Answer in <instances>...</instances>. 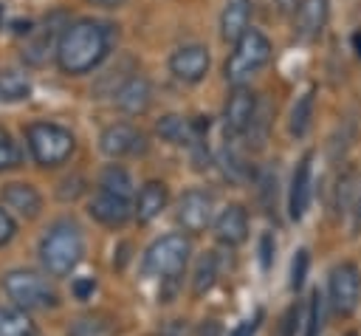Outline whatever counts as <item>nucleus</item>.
<instances>
[{
  "mask_svg": "<svg viewBox=\"0 0 361 336\" xmlns=\"http://www.w3.org/2000/svg\"><path fill=\"white\" fill-rule=\"evenodd\" d=\"M166 200H169V192L161 181H147L135 198V217L138 223H149L155 220L164 209H166Z\"/></svg>",
  "mask_w": 361,
  "mask_h": 336,
  "instance_id": "20",
  "label": "nucleus"
},
{
  "mask_svg": "<svg viewBox=\"0 0 361 336\" xmlns=\"http://www.w3.org/2000/svg\"><path fill=\"white\" fill-rule=\"evenodd\" d=\"M17 161H20V152L11 141V136L6 130H0V172L8 167H17Z\"/></svg>",
  "mask_w": 361,
  "mask_h": 336,
  "instance_id": "31",
  "label": "nucleus"
},
{
  "mask_svg": "<svg viewBox=\"0 0 361 336\" xmlns=\"http://www.w3.org/2000/svg\"><path fill=\"white\" fill-rule=\"evenodd\" d=\"M110 51V25L96 20H76L59 34L56 62L65 73L79 76L93 71Z\"/></svg>",
  "mask_w": 361,
  "mask_h": 336,
  "instance_id": "1",
  "label": "nucleus"
},
{
  "mask_svg": "<svg viewBox=\"0 0 361 336\" xmlns=\"http://www.w3.org/2000/svg\"><path fill=\"white\" fill-rule=\"evenodd\" d=\"M99 189L113 192V195H121V198H130V195H133V178L127 175L124 167L110 164V167L102 172V178H99Z\"/></svg>",
  "mask_w": 361,
  "mask_h": 336,
  "instance_id": "27",
  "label": "nucleus"
},
{
  "mask_svg": "<svg viewBox=\"0 0 361 336\" xmlns=\"http://www.w3.org/2000/svg\"><path fill=\"white\" fill-rule=\"evenodd\" d=\"M257 96L248 90V88H234V93L228 96L226 102V110H223V124H226V133L231 136H245L254 116H257Z\"/></svg>",
  "mask_w": 361,
  "mask_h": 336,
  "instance_id": "11",
  "label": "nucleus"
},
{
  "mask_svg": "<svg viewBox=\"0 0 361 336\" xmlns=\"http://www.w3.org/2000/svg\"><path fill=\"white\" fill-rule=\"evenodd\" d=\"M0 20H3V6H0Z\"/></svg>",
  "mask_w": 361,
  "mask_h": 336,
  "instance_id": "41",
  "label": "nucleus"
},
{
  "mask_svg": "<svg viewBox=\"0 0 361 336\" xmlns=\"http://www.w3.org/2000/svg\"><path fill=\"white\" fill-rule=\"evenodd\" d=\"M54 42H56V25H54V20H51V23H45V25H42V31H39L34 40H28V42H25L23 56H25L31 65H42V62L48 59V54H51ZM56 45H59V42H56Z\"/></svg>",
  "mask_w": 361,
  "mask_h": 336,
  "instance_id": "23",
  "label": "nucleus"
},
{
  "mask_svg": "<svg viewBox=\"0 0 361 336\" xmlns=\"http://www.w3.org/2000/svg\"><path fill=\"white\" fill-rule=\"evenodd\" d=\"M353 51L361 56V31H355V34H353Z\"/></svg>",
  "mask_w": 361,
  "mask_h": 336,
  "instance_id": "39",
  "label": "nucleus"
},
{
  "mask_svg": "<svg viewBox=\"0 0 361 336\" xmlns=\"http://www.w3.org/2000/svg\"><path fill=\"white\" fill-rule=\"evenodd\" d=\"M307 268H310V254H307V248H299L293 254V260H290V291L299 294V288L305 285Z\"/></svg>",
  "mask_w": 361,
  "mask_h": 336,
  "instance_id": "29",
  "label": "nucleus"
},
{
  "mask_svg": "<svg viewBox=\"0 0 361 336\" xmlns=\"http://www.w3.org/2000/svg\"><path fill=\"white\" fill-rule=\"evenodd\" d=\"M3 288L8 294V299L17 305V308H51L56 305V291L48 285L45 277L34 274V271H25V268H14L3 277Z\"/></svg>",
  "mask_w": 361,
  "mask_h": 336,
  "instance_id": "6",
  "label": "nucleus"
},
{
  "mask_svg": "<svg viewBox=\"0 0 361 336\" xmlns=\"http://www.w3.org/2000/svg\"><path fill=\"white\" fill-rule=\"evenodd\" d=\"M87 212H90V217L99 220L102 226L116 229V226H124V223L130 220L133 206H130V198H121V195H113V192L99 189V192L90 198Z\"/></svg>",
  "mask_w": 361,
  "mask_h": 336,
  "instance_id": "13",
  "label": "nucleus"
},
{
  "mask_svg": "<svg viewBox=\"0 0 361 336\" xmlns=\"http://www.w3.org/2000/svg\"><path fill=\"white\" fill-rule=\"evenodd\" d=\"M0 200H3L6 209H11V212L20 215V217H37L39 209H42L39 192H37L31 184H23V181L6 184V186L0 189Z\"/></svg>",
  "mask_w": 361,
  "mask_h": 336,
  "instance_id": "16",
  "label": "nucleus"
},
{
  "mask_svg": "<svg viewBox=\"0 0 361 336\" xmlns=\"http://www.w3.org/2000/svg\"><path fill=\"white\" fill-rule=\"evenodd\" d=\"M169 71L180 82H200L209 73V51L203 45H180L169 56Z\"/></svg>",
  "mask_w": 361,
  "mask_h": 336,
  "instance_id": "12",
  "label": "nucleus"
},
{
  "mask_svg": "<svg viewBox=\"0 0 361 336\" xmlns=\"http://www.w3.org/2000/svg\"><path fill=\"white\" fill-rule=\"evenodd\" d=\"M73 296L76 299H87L93 291H96V280L93 277H79V280H73Z\"/></svg>",
  "mask_w": 361,
  "mask_h": 336,
  "instance_id": "35",
  "label": "nucleus"
},
{
  "mask_svg": "<svg viewBox=\"0 0 361 336\" xmlns=\"http://www.w3.org/2000/svg\"><path fill=\"white\" fill-rule=\"evenodd\" d=\"M327 302L336 316H353L361 302V271L355 263L341 260L327 274Z\"/></svg>",
  "mask_w": 361,
  "mask_h": 336,
  "instance_id": "7",
  "label": "nucleus"
},
{
  "mask_svg": "<svg viewBox=\"0 0 361 336\" xmlns=\"http://www.w3.org/2000/svg\"><path fill=\"white\" fill-rule=\"evenodd\" d=\"M344 336H358V333H355V330H350V333H344Z\"/></svg>",
  "mask_w": 361,
  "mask_h": 336,
  "instance_id": "40",
  "label": "nucleus"
},
{
  "mask_svg": "<svg viewBox=\"0 0 361 336\" xmlns=\"http://www.w3.org/2000/svg\"><path fill=\"white\" fill-rule=\"evenodd\" d=\"M299 325H305V322H302V308L293 302V305L285 311V316H282V328H279V336H296Z\"/></svg>",
  "mask_w": 361,
  "mask_h": 336,
  "instance_id": "32",
  "label": "nucleus"
},
{
  "mask_svg": "<svg viewBox=\"0 0 361 336\" xmlns=\"http://www.w3.org/2000/svg\"><path fill=\"white\" fill-rule=\"evenodd\" d=\"M214 237L223 246H240L248 237V212L240 203L223 206V212L214 217Z\"/></svg>",
  "mask_w": 361,
  "mask_h": 336,
  "instance_id": "14",
  "label": "nucleus"
},
{
  "mask_svg": "<svg viewBox=\"0 0 361 336\" xmlns=\"http://www.w3.org/2000/svg\"><path fill=\"white\" fill-rule=\"evenodd\" d=\"M113 102L124 110V113H144L152 102V88L144 76L133 73L127 76L116 90H113Z\"/></svg>",
  "mask_w": 361,
  "mask_h": 336,
  "instance_id": "15",
  "label": "nucleus"
},
{
  "mask_svg": "<svg viewBox=\"0 0 361 336\" xmlns=\"http://www.w3.org/2000/svg\"><path fill=\"white\" fill-rule=\"evenodd\" d=\"M276 6H279L282 11H290V8H296L299 3H296V0H276Z\"/></svg>",
  "mask_w": 361,
  "mask_h": 336,
  "instance_id": "38",
  "label": "nucleus"
},
{
  "mask_svg": "<svg viewBox=\"0 0 361 336\" xmlns=\"http://www.w3.org/2000/svg\"><path fill=\"white\" fill-rule=\"evenodd\" d=\"M259 322H262V311H254V316H245L234 330L231 336H254L259 330Z\"/></svg>",
  "mask_w": 361,
  "mask_h": 336,
  "instance_id": "34",
  "label": "nucleus"
},
{
  "mask_svg": "<svg viewBox=\"0 0 361 336\" xmlns=\"http://www.w3.org/2000/svg\"><path fill=\"white\" fill-rule=\"evenodd\" d=\"M274 251H276V240H274L271 232H265V234L259 237V265H262V271L271 268V263H274Z\"/></svg>",
  "mask_w": 361,
  "mask_h": 336,
  "instance_id": "33",
  "label": "nucleus"
},
{
  "mask_svg": "<svg viewBox=\"0 0 361 336\" xmlns=\"http://www.w3.org/2000/svg\"><path fill=\"white\" fill-rule=\"evenodd\" d=\"M31 93V82L20 71H3L0 73V102H20Z\"/></svg>",
  "mask_w": 361,
  "mask_h": 336,
  "instance_id": "26",
  "label": "nucleus"
},
{
  "mask_svg": "<svg viewBox=\"0 0 361 336\" xmlns=\"http://www.w3.org/2000/svg\"><path fill=\"white\" fill-rule=\"evenodd\" d=\"M324 330V296L316 291H310V299L305 305V330L302 336H322Z\"/></svg>",
  "mask_w": 361,
  "mask_h": 336,
  "instance_id": "28",
  "label": "nucleus"
},
{
  "mask_svg": "<svg viewBox=\"0 0 361 336\" xmlns=\"http://www.w3.org/2000/svg\"><path fill=\"white\" fill-rule=\"evenodd\" d=\"M14 232H17V226H14L11 215H8L6 209H0V246H3V243H8V240L14 237Z\"/></svg>",
  "mask_w": 361,
  "mask_h": 336,
  "instance_id": "36",
  "label": "nucleus"
},
{
  "mask_svg": "<svg viewBox=\"0 0 361 336\" xmlns=\"http://www.w3.org/2000/svg\"><path fill=\"white\" fill-rule=\"evenodd\" d=\"M268 59H271V40L262 31L248 28L234 42V48L226 59V82L234 88H243Z\"/></svg>",
  "mask_w": 361,
  "mask_h": 336,
  "instance_id": "3",
  "label": "nucleus"
},
{
  "mask_svg": "<svg viewBox=\"0 0 361 336\" xmlns=\"http://www.w3.org/2000/svg\"><path fill=\"white\" fill-rule=\"evenodd\" d=\"M214 280H217V254H214V251H206V254L197 260V265H195L192 294H195V296L209 294L212 285H214Z\"/></svg>",
  "mask_w": 361,
  "mask_h": 336,
  "instance_id": "24",
  "label": "nucleus"
},
{
  "mask_svg": "<svg viewBox=\"0 0 361 336\" xmlns=\"http://www.w3.org/2000/svg\"><path fill=\"white\" fill-rule=\"evenodd\" d=\"M85 254L82 232L73 220H56L39 240V260L48 274L65 277L71 274Z\"/></svg>",
  "mask_w": 361,
  "mask_h": 336,
  "instance_id": "2",
  "label": "nucleus"
},
{
  "mask_svg": "<svg viewBox=\"0 0 361 336\" xmlns=\"http://www.w3.org/2000/svg\"><path fill=\"white\" fill-rule=\"evenodd\" d=\"M0 336H34V325L23 308H0Z\"/></svg>",
  "mask_w": 361,
  "mask_h": 336,
  "instance_id": "25",
  "label": "nucleus"
},
{
  "mask_svg": "<svg viewBox=\"0 0 361 336\" xmlns=\"http://www.w3.org/2000/svg\"><path fill=\"white\" fill-rule=\"evenodd\" d=\"M158 136L169 144H186V147H195L200 141L197 136V127H195V119H186V116H178V113H166L158 119L155 124Z\"/></svg>",
  "mask_w": 361,
  "mask_h": 336,
  "instance_id": "19",
  "label": "nucleus"
},
{
  "mask_svg": "<svg viewBox=\"0 0 361 336\" xmlns=\"http://www.w3.org/2000/svg\"><path fill=\"white\" fill-rule=\"evenodd\" d=\"M248 20H251V0H226L220 11V37L234 45L248 31Z\"/></svg>",
  "mask_w": 361,
  "mask_h": 336,
  "instance_id": "18",
  "label": "nucleus"
},
{
  "mask_svg": "<svg viewBox=\"0 0 361 336\" xmlns=\"http://www.w3.org/2000/svg\"><path fill=\"white\" fill-rule=\"evenodd\" d=\"M116 322L104 313H85L71 322L68 336H116Z\"/></svg>",
  "mask_w": 361,
  "mask_h": 336,
  "instance_id": "22",
  "label": "nucleus"
},
{
  "mask_svg": "<svg viewBox=\"0 0 361 336\" xmlns=\"http://www.w3.org/2000/svg\"><path fill=\"white\" fill-rule=\"evenodd\" d=\"M310 186H313V152H305L296 161V169L290 175V189H288V217L302 220L307 206H310Z\"/></svg>",
  "mask_w": 361,
  "mask_h": 336,
  "instance_id": "10",
  "label": "nucleus"
},
{
  "mask_svg": "<svg viewBox=\"0 0 361 336\" xmlns=\"http://www.w3.org/2000/svg\"><path fill=\"white\" fill-rule=\"evenodd\" d=\"M358 212H361V203H358Z\"/></svg>",
  "mask_w": 361,
  "mask_h": 336,
  "instance_id": "42",
  "label": "nucleus"
},
{
  "mask_svg": "<svg viewBox=\"0 0 361 336\" xmlns=\"http://www.w3.org/2000/svg\"><path fill=\"white\" fill-rule=\"evenodd\" d=\"M313 107H316V88H307L302 96H296V102H293V107H290V119H288V130H290V136L302 138V136L310 130Z\"/></svg>",
  "mask_w": 361,
  "mask_h": 336,
  "instance_id": "21",
  "label": "nucleus"
},
{
  "mask_svg": "<svg viewBox=\"0 0 361 336\" xmlns=\"http://www.w3.org/2000/svg\"><path fill=\"white\" fill-rule=\"evenodd\" d=\"M220 164H223V169H226V178H231V181H243V178H248V167H245V161L234 152V150H223L220 152Z\"/></svg>",
  "mask_w": 361,
  "mask_h": 336,
  "instance_id": "30",
  "label": "nucleus"
},
{
  "mask_svg": "<svg viewBox=\"0 0 361 336\" xmlns=\"http://www.w3.org/2000/svg\"><path fill=\"white\" fill-rule=\"evenodd\" d=\"M327 8H330V0H299L296 20H293L296 37L299 40H316L327 23Z\"/></svg>",
  "mask_w": 361,
  "mask_h": 336,
  "instance_id": "17",
  "label": "nucleus"
},
{
  "mask_svg": "<svg viewBox=\"0 0 361 336\" xmlns=\"http://www.w3.org/2000/svg\"><path fill=\"white\" fill-rule=\"evenodd\" d=\"M90 3H96V6H104V8H116V6H121L124 0H90Z\"/></svg>",
  "mask_w": 361,
  "mask_h": 336,
  "instance_id": "37",
  "label": "nucleus"
},
{
  "mask_svg": "<svg viewBox=\"0 0 361 336\" xmlns=\"http://www.w3.org/2000/svg\"><path fill=\"white\" fill-rule=\"evenodd\" d=\"M189 254H192V246L183 234H164L152 240L149 248L144 251L141 274L155 277V280H175L183 271Z\"/></svg>",
  "mask_w": 361,
  "mask_h": 336,
  "instance_id": "4",
  "label": "nucleus"
},
{
  "mask_svg": "<svg viewBox=\"0 0 361 336\" xmlns=\"http://www.w3.org/2000/svg\"><path fill=\"white\" fill-rule=\"evenodd\" d=\"M175 220L186 232H203L214 220V195L206 189L183 192L178 200V209H175Z\"/></svg>",
  "mask_w": 361,
  "mask_h": 336,
  "instance_id": "8",
  "label": "nucleus"
},
{
  "mask_svg": "<svg viewBox=\"0 0 361 336\" xmlns=\"http://www.w3.org/2000/svg\"><path fill=\"white\" fill-rule=\"evenodd\" d=\"M99 147L104 155L110 158H124V155H138L147 150V136L141 130H135L133 124L127 121H118V124H110L102 130L99 136Z\"/></svg>",
  "mask_w": 361,
  "mask_h": 336,
  "instance_id": "9",
  "label": "nucleus"
},
{
  "mask_svg": "<svg viewBox=\"0 0 361 336\" xmlns=\"http://www.w3.org/2000/svg\"><path fill=\"white\" fill-rule=\"evenodd\" d=\"M25 141H28V150H31V155H34V161L39 167L62 164L73 152V147H76L73 133L65 130L62 124H54V121H34V124H28Z\"/></svg>",
  "mask_w": 361,
  "mask_h": 336,
  "instance_id": "5",
  "label": "nucleus"
}]
</instances>
